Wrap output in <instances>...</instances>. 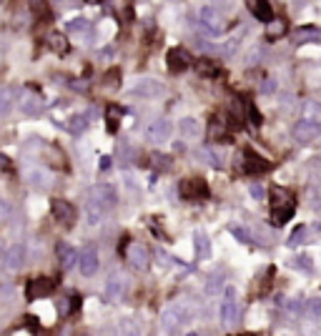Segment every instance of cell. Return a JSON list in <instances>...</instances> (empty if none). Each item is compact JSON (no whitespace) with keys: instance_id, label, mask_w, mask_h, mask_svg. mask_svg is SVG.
Instances as JSON below:
<instances>
[{"instance_id":"obj_8","label":"cell","mask_w":321,"mask_h":336,"mask_svg":"<svg viewBox=\"0 0 321 336\" xmlns=\"http://www.w3.org/2000/svg\"><path fill=\"white\" fill-rule=\"evenodd\" d=\"M50 211H53V216L60 226H73L76 224V208L68 201H63V198L50 201Z\"/></svg>"},{"instance_id":"obj_53","label":"cell","mask_w":321,"mask_h":336,"mask_svg":"<svg viewBox=\"0 0 321 336\" xmlns=\"http://www.w3.org/2000/svg\"><path fill=\"white\" fill-rule=\"evenodd\" d=\"M88 3H90V6H98V3H103V0H88Z\"/></svg>"},{"instance_id":"obj_23","label":"cell","mask_w":321,"mask_h":336,"mask_svg":"<svg viewBox=\"0 0 321 336\" xmlns=\"http://www.w3.org/2000/svg\"><path fill=\"white\" fill-rule=\"evenodd\" d=\"M58 258H60V266L63 268H70V266H76L78 254H76V248L70 244H58Z\"/></svg>"},{"instance_id":"obj_15","label":"cell","mask_w":321,"mask_h":336,"mask_svg":"<svg viewBox=\"0 0 321 336\" xmlns=\"http://www.w3.org/2000/svg\"><path fill=\"white\" fill-rule=\"evenodd\" d=\"M271 208H296L294 194L286 191L284 186H274L271 188Z\"/></svg>"},{"instance_id":"obj_40","label":"cell","mask_w":321,"mask_h":336,"mask_svg":"<svg viewBox=\"0 0 321 336\" xmlns=\"http://www.w3.org/2000/svg\"><path fill=\"white\" fill-rule=\"evenodd\" d=\"M30 8L36 16H48V8H46V0H30Z\"/></svg>"},{"instance_id":"obj_35","label":"cell","mask_w":321,"mask_h":336,"mask_svg":"<svg viewBox=\"0 0 321 336\" xmlns=\"http://www.w3.org/2000/svg\"><path fill=\"white\" fill-rule=\"evenodd\" d=\"M306 234H308V226H298V228L288 236V246H301L304 238H306Z\"/></svg>"},{"instance_id":"obj_37","label":"cell","mask_w":321,"mask_h":336,"mask_svg":"<svg viewBox=\"0 0 321 336\" xmlns=\"http://www.w3.org/2000/svg\"><path fill=\"white\" fill-rule=\"evenodd\" d=\"M118 80H120V70H118V68H113V70H108V73L103 76V83H106L108 88H118Z\"/></svg>"},{"instance_id":"obj_50","label":"cell","mask_w":321,"mask_h":336,"mask_svg":"<svg viewBox=\"0 0 321 336\" xmlns=\"http://www.w3.org/2000/svg\"><path fill=\"white\" fill-rule=\"evenodd\" d=\"M58 314H63V316L70 314V311H68V301H58Z\"/></svg>"},{"instance_id":"obj_42","label":"cell","mask_w":321,"mask_h":336,"mask_svg":"<svg viewBox=\"0 0 321 336\" xmlns=\"http://www.w3.org/2000/svg\"><path fill=\"white\" fill-rule=\"evenodd\" d=\"M308 201H311V206H314L316 211H321V188L308 191Z\"/></svg>"},{"instance_id":"obj_43","label":"cell","mask_w":321,"mask_h":336,"mask_svg":"<svg viewBox=\"0 0 321 336\" xmlns=\"http://www.w3.org/2000/svg\"><path fill=\"white\" fill-rule=\"evenodd\" d=\"M231 234H234L238 241H244V244H254V238H251V236H248L244 228H236V226H234V228H231Z\"/></svg>"},{"instance_id":"obj_28","label":"cell","mask_w":321,"mask_h":336,"mask_svg":"<svg viewBox=\"0 0 321 336\" xmlns=\"http://www.w3.org/2000/svg\"><path fill=\"white\" fill-rule=\"evenodd\" d=\"M86 128H88V116H86V113H83V116H70V120H68V130H70L73 136H80Z\"/></svg>"},{"instance_id":"obj_44","label":"cell","mask_w":321,"mask_h":336,"mask_svg":"<svg viewBox=\"0 0 321 336\" xmlns=\"http://www.w3.org/2000/svg\"><path fill=\"white\" fill-rule=\"evenodd\" d=\"M78 308H80V296H78V294H73V296L68 298V311H70V314H76Z\"/></svg>"},{"instance_id":"obj_49","label":"cell","mask_w":321,"mask_h":336,"mask_svg":"<svg viewBox=\"0 0 321 336\" xmlns=\"http://www.w3.org/2000/svg\"><path fill=\"white\" fill-rule=\"evenodd\" d=\"M70 88H76L78 93H86V86H83V80H73V83H70Z\"/></svg>"},{"instance_id":"obj_21","label":"cell","mask_w":321,"mask_h":336,"mask_svg":"<svg viewBox=\"0 0 321 336\" xmlns=\"http://www.w3.org/2000/svg\"><path fill=\"white\" fill-rule=\"evenodd\" d=\"M28 184L38 191L48 188L50 186V174L48 171H40V168H33V171H28Z\"/></svg>"},{"instance_id":"obj_29","label":"cell","mask_w":321,"mask_h":336,"mask_svg":"<svg viewBox=\"0 0 321 336\" xmlns=\"http://www.w3.org/2000/svg\"><path fill=\"white\" fill-rule=\"evenodd\" d=\"M304 118L321 123V103H316V100H308V103L304 106Z\"/></svg>"},{"instance_id":"obj_41","label":"cell","mask_w":321,"mask_h":336,"mask_svg":"<svg viewBox=\"0 0 321 336\" xmlns=\"http://www.w3.org/2000/svg\"><path fill=\"white\" fill-rule=\"evenodd\" d=\"M276 88H278V86H276V80H274V78H266V80L261 83V93H264V96L276 93Z\"/></svg>"},{"instance_id":"obj_3","label":"cell","mask_w":321,"mask_h":336,"mask_svg":"<svg viewBox=\"0 0 321 336\" xmlns=\"http://www.w3.org/2000/svg\"><path fill=\"white\" fill-rule=\"evenodd\" d=\"M178 191H181V196L186 201H201V198L208 196V186L201 178H186V181H181Z\"/></svg>"},{"instance_id":"obj_26","label":"cell","mask_w":321,"mask_h":336,"mask_svg":"<svg viewBox=\"0 0 321 336\" xmlns=\"http://www.w3.org/2000/svg\"><path fill=\"white\" fill-rule=\"evenodd\" d=\"M194 241H196V256L198 258H206L211 254V244H208V236L204 231H196L194 234Z\"/></svg>"},{"instance_id":"obj_27","label":"cell","mask_w":321,"mask_h":336,"mask_svg":"<svg viewBox=\"0 0 321 336\" xmlns=\"http://www.w3.org/2000/svg\"><path fill=\"white\" fill-rule=\"evenodd\" d=\"M48 43H50V50H53V53H58V56H66V53H68V38H66L63 33H53V36L48 38Z\"/></svg>"},{"instance_id":"obj_30","label":"cell","mask_w":321,"mask_h":336,"mask_svg":"<svg viewBox=\"0 0 321 336\" xmlns=\"http://www.w3.org/2000/svg\"><path fill=\"white\" fill-rule=\"evenodd\" d=\"M196 70H198L201 76H216V73H218V66H216L214 60H208V58H201V60L196 63Z\"/></svg>"},{"instance_id":"obj_18","label":"cell","mask_w":321,"mask_h":336,"mask_svg":"<svg viewBox=\"0 0 321 336\" xmlns=\"http://www.w3.org/2000/svg\"><path fill=\"white\" fill-rule=\"evenodd\" d=\"M228 130V123L224 120V116H214L208 120V140H224Z\"/></svg>"},{"instance_id":"obj_2","label":"cell","mask_w":321,"mask_h":336,"mask_svg":"<svg viewBox=\"0 0 321 336\" xmlns=\"http://www.w3.org/2000/svg\"><path fill=\"white\" fill-rule=\"evenodd\" d=\"M160 321H164V328L166 331H178L181 324L188 321V311H186L184 304H174V306H168L164 311V318H160Z\"/></svg>"},{"instance_id":"obj_20","label":"cell","mask_w":321,"mask_h":336,"mask_svg":"<svg viewBox=\"0 0 321 336\" xmlns=\"http://www.w3.org/2000/svg\"><path fill=\"white\" fill-rule=\"evenodd\" d=\"M123 288H126V278H123L120 274H113V276L108 278V284H106V296H108L110 301H118L120 294H123Z\"/></svg>"},{"instance_id":"obj_1","label":"cell","mask_w":321,"mask_h":336,"mask_svg":"<svg viewBox=\"0 0 321 336\" xmlns=\"http://www.w3.org/2000/svg\"><path fill=\"white\" fill-rule=\"evenodd\" d=\"M108 208H110V204L103 198V194H100L98 186H96V188L90 191V196H88V224H90V226L100 224L103 216L108 214Z\"/></svg>"},{"instance_id":"obj_14","label":"cell","mask_w":321,"mask_h":336,"mask_svg":"<svg viewBox=\"0 0 321 336\" xmlns=\"http://www.w3.org/2000/svg\"><path fill=\"white\" fill-rule=\"evenodd\" d=\"M201 28L208 33V36H221V20H218V13L211 8V6H206L204 10H201Z\"/></svg>"},{"instance_id":"obj_6","label":"cell","mask_w":321,"mask_h":336,"mask_svg":"<svg viewBox=\"0 0 321 336\" xmlns=\"http://www.w3.org/2000/svg\"><path fill=\"white\" fill-rule=\"evenodd\" d=\"M318 133H321V123L308 120V118H301V120L294 126V138H296L298 143H311Z\"/></svg>"},{"instance_id":"obj_33","label":"cell","mask_w":321,"mask_h":336,"mask_svg":"<svg viewBox=\"0 0 321 336\" xmlns=\"http://www.w3.org/2000/svg\"><path fill=\"white\" fill-rule=\"evenodd\" d=\"M10 98H13V90L0 88V116H6L10 110Z\"/></svg>"},{"instance_id":"obj_51","label":"cell","mask_w":321,"mask_h":336,"mask_svg":"<svg viewBox=\"0 0 321 336\" xmlns=\"http://www.w3.org/2000/svg\"><path fill=\"white\" fill-rule=\"evenodd\" d=\"M0 216H8V206H6V201H0Z\"/></svg>"},{"instance_id":"obj_24","label":"cell","mask_w":321,"mask_h":336,"mask_svg":"<svg viewBox=\"0 0 321 336\" xmlns=\"http://www.w3.org/2000/svg\"><path fill=\"white\" fill-rule=\"evenodd\" d=\"M148 160H150V166L156 168V171H171V168H174V158H171L168 153H158V150H153Z\"/></svg>"},{"instance_id":"obj_31","label":"cell","mask_w":321,"mask_h":336,"mask_svg":"<svg viewBox=\"0 0 321 336\" xmlns=\"http://www.w3.org/2000/svg\"><path fill=\"white\" fill-rule=\"evenodd\" d=\"M281 36H286V23H284V20H271V23H268V38L276 40V38H281Z\"/></svg>"},{"instance_id":"obj_52","label":"cell","mask_w":321,"mask_h":336,"mask_svg":"<svg viewBox=\"0 0 321 336\" xmlns=\"http://www.w3.org/2000/svg\"><path fill=\"white\" fill-rule=\"evenodd\" d=\"M58 3H60V6H73L76 0H58Z\"/></svg>"},{"instance_id":"obj_7","label":"cell","mask_w":321,"mask_h":336,"mask_svg":"<svg viewBox=\"0 0 321 336\" xmlns=\"http://www.w3.org/2000/svg\"><path fill=\"white\" fill-rule=\"evenodd\" d=\"M98 248L96 246H86L80 254H78V268H80V274L83 276H93L96 271H98Z\"/></svg>"},{"instance_id":"obj_12","label":"cell","mask_w":321,"mask_h":336,"mask_svg":"<svg viewBox=\"0 0 321 336\" xmlns=\"http://www.w3.org/2000/svg\"><path fill=\"white\" fill-rule=\"evenodd\" d=\"M148 138L153 143H166L171 138V120L168 118H158L148 126Z\"/></svg>"},{"instance_id":"obj_10","label":"cell","mask_w":321,"mask_h":336,"mask_svg":"<svg viewBox=\"0 0 321 336\" xmlns=\"http://www.w3.org/2000/svg\"><path fill=\"white\" fill-rule=\"evenodd\" d=\"M130 93L133 96H140V98H156V96L164 93V83H158L156 78H143V80H138L130 88Z\"/></svg>"},{"instance_id":"obj_5","label":"cell","mask_w":321,"mask_h":336,"mask_svg":"<svg viewBox=\"0 0 321 336\" xmlns=\"http://www.w3.org/2000/svg\"><path fill=\"white\" fill-rule=\"evenodd\" d=\"M126 258H128V264H130L133 268L143 271V268L150 264V251H148V246H146V244L133 241V244L128 246V251H126Z\"/></svg>"},{"instance_id":"obj_22","label":"cell","mask_w":321,"mask_h":336,"mask_svg":"<svg viewBox=\"0 0 321 336\" xmlns=\"http://www.w3.org/2000/svg\"><path fill=\"white\" fill-rule=\"evenodd\" d=\"M123 116H126V108H120V106H110L108 108V116H106L108 133H118V126H120V118Z\"/></svg>"},{"instance_id":"obj_16","label":"cell","mask_w":321,"mask_h":336,"mask_svg":"<svg viewBox=\"0 0 321 336\" xmlns=\"http://www.w3.org/2000/svg\"><path fill=\"white\" fill-rule=\"evenodd\" d=\"M248 10L254 13L256 20L261 23H271L274 20V10H271V3H266V0H246Z\"/></svg>"},{"instance_id":"obj_36","label":"cell","mask_w":321,"mask_h":336,"mask_svg":"<svg viewBox=\"0 0 321 336\" xmlns=\"http://www.w3.org/2000/svg\"><path fill=\"white\" fill-rule=\"evenodd\" d=\"M221 281H224V271H216V274L208 278V286H206V291H208V294H216V291L224 286Z\"/></svg>"},{"instance_id":"obj_32","label":"cell","mask_w":321,"mask_h":336,"mask_svg":"<svg viewBox=\"0 0 321 336\" xmlns=\"http://www.w3.org/2000/svg\"><path fill=\"white\" fill-rule=\"evenodd\" d=\"M304 311L311 318H321V298H308L306 306H304Z\"/></svg>"},{"instance_id":"obj_39","label":"cell","mask_w":321,"mask_h":336,"mask_svg":"<svg viewBox=\"0 0 321 336\" xmlns=\"http://www.w3.org/2000/svg\"><path fill=\"white\" fill-rule=\"evenodd\" d=\"M88 28V20H83V18H73V20H68V30L70 33H83Z\"/></svg>"},{"instance_id":"obj_9","label":"cell","mask_w":321,"mask_h":336,"mask_svg":"<svg viewBox=\"0 0 321 336\" xmlns=\"http://www.w3.org/2000/svg\"><path fill=\"white\" fill-rule=\"evenodd\" d=\"M166 63H168L171 73H184L191 66V56H188L186 48H171L168 56H166Z\"/></svg>"},{"instance_id":"obj_11","label":"cell","mask_w":321,"mask_h":336,"mask_svg":"<svg viewBox=\"0 0 321 336\" xmlns=\"http://www.w3.org/2000/svg\"><path fill=\"white\" fill-rule=\"evenodd\" d=\"M236 291L234 288H226V301H224V306H221V321L226 324V326H234L236 321H238V304H236Z\"/></svg>"},{"instance_id":"obj_47","label":"cell","mask_w":321,"mask_h":336,"mask_svg":"<svg viewBox=\"0 0 321 336\" xmlns=\"http://www.w3.org/2000/svg\"><path fill=\"white\" fill-rule=\"evenodd\" d=\"M110 163H113V158H110V156H103V158H100V171H108Z\"/></svg>"},{"instance_id":"obj_13","label":"cell","mask_w":321,"mask_h":336,"mask_svg":"<svg viewBox=\"0 0 321 336\" xmlns=\"http://www.w3.org/2000/svg\"><path fill=\"white\" fill-rule=\"evenodd\" d=\"M53 288H56V284H53L50 278H36V281H30V284H28L26 296H28L30 301H38V298L50 296V291H53Z\"/></svg>"},{"instance_id":"obj_34","label":"cell","mask_w":321,"mask_h":336,"mask_svg":"<svg viewBox=\"0 0 321 336\" xmlns=\"http://www.w3.org/2000/svg\"><path fill=\"white\" fill-rule=\"evenodd\" d=\"M294 40H296V43H311V40H318V36H316L314 28H306V30L294 33Z\"/></svg>"},{"instance_id":"obj_4","label":"cell","mask_w":321,"mask_h":336,"mask_svg":"<svg viewBox=\"0 0 321 336\" xmlns=\"http://www.w3.org/2000/svg\"><path fill=\"white\" fill-rule=\"evenodd\" d=\"M271 168V163L264 158V156H258L256 150H251V148H246L244 150V171L246 174H251V176H261V174H266Z\"/></svg>"},{"instance_id":"obj_45","label":"cell","mask_w":321,"mask_h":336,"mask_svg":"<svg viewBox=\"0 0 321 336\" xmlns=\"http://www.w3.org/2000/svg\"><path fill=\"white\" fill-rule=\"evenodd\" d=\"M248 194H251L256 201H261V198H264V188H261L258 184H251V186H248Z\"/></svg>"},{"instance_id":"obj_25","label":"cell","mask_w":321,"mask_h":336,"mask_svg":"<svg viewBox=\"0 0 321 336\" xmlns=\"http://www.w3.org/2000/svg\"><path fill=\"white\" fill-rule=\"evenodd\" d=\"M178 130H181L184 138H198V136H201V123H198L196 118H184V120L178 123Z\"/></svg>"},{"instance_id":"obj_19","label":"cell","mask_w":321,"mask_h":336,"mask_svg":"<svg viewBox=\"0 0 321 336\" xmlns=\"http://www.w3.org/2000/svg\"><path fill=\"white\" fill-rule=\"evenodd\" d=\"M20 108H23L26 116H33V118L43 113V103H40V98H38L36 93H23V103H20Z\"/></svg>"},{"instance_id":"obj_17","label":"cell","mask_w":321,"mask_h":336,"mask_svg":"<svg viewBox=\"0 0 321 336\" xmlns=\"http://www.w3.org/2000/svg\"><path fill=\"white\" fill-rule=\"evenodd\" d=\"M23 256H26L23 246H10V248L3 251V266L6 268H18V266H23Z\"/></svg>"},{"instance_id":"obj_46","label":"cell","mask_w":321,"mask_h":336,"mask_svg":"<svg viewBox=\"0 0 321 336\" xmlns=\"http://www.w3.org/2000/svg\"><path fill=\"white\" fill-rule=\"evenodd\" d=\"M198 48H204V50H211V53H216V46H214L211 40H198Z\"/></svg>"},{"instance_id":"obj_38","label":"cell","mask_w":321,"mask_h":336,"mask_svg":"<svg viewBox=\"0 0 321 336\" xmlns=\"http://www.w3.org/2000/svg\"><path fill=\"white\" fill-rule=\"evenodd\" d=\"M246 118L251 120V126H261V113L254 103H246Z\"/></svg>"},{"instance_id":"obj_48","label":"cell","mask_w":321,"mask_h":336,"mask_svg":"<svg viewBox=\"0 0 321 336\" xmlns=\"http://www.w3.org/2000/svg\"><path fill=\"white\" fill-rule=\"evenodd\" d=\"M236 48H238V40H228L224 50H226V53H236Z\"/></svg>"}]
</instances>
